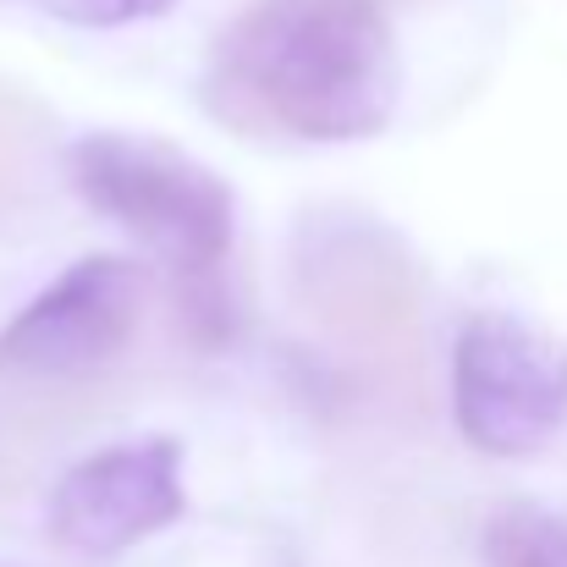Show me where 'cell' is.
<instances>
[{
    "instance_id": "obj_1",
    "label": "cell",
    "mask_w": 567,
    "mask_h": 567,
    "mask_svg": "<svg viewBox=\"0 0 567 567\" xmlns=\"http://www.w3.org/2000/svg\"><path fill=\"white\" fill-rule=\"evenodd\" d=\"M396 83L375 0H254L209 61L220 122L309 144L375 138L396 111Z\"/></svg>"
},
{
    "instance_id": "obj_2",
    "label": "cell",
    "mask_w": 567,
    "mask_h": 567,
    "mask_svg": "<svg viewBox=\"0 0 567 567\" xmlns=\"http://www.w3.org/2000/svg\"><path fill=\"white\" fill-rule=\"evenodd\" d=\"M72 183L100 215H111L166 259L177 281V309L188 315L193 337L204 348L226 342L231 337V298L220 287V265L231 254L226 183L183 150L127 133H94L72 144Z\"/></svg>"
},
{
    "instance_id": "obj_3",
    "label": "cell",
    "mask_w": 567,
    "mask_h": 567,
    "mask_svg": "<svg viewBox=\"0 0 567 567\" xmlns=\"http://www.w3.org/2000/svg\"><path fill=\"white\" fill-rule=\"evenodd\" d=\"M452 413L491 457L540 452L567 419V353L513 315H474L452 348Z\"/></svg>"
},
{
    "instance_id": "obj_4",
    "label": "cell",
    "mask_w": 567,
    "mask_h": 567,
    "mask_svg": "<svg viewBox=\"0 0 567 567\" xmlns=\"http://www.w3.org/2000/svg\"><path fill=\"white\" fill-rule=\"evenodd\" d=\"M298 303L309 320L385 375L419 359V281L408 254L370 226H326L298 248Z\"/></svg>"
},
{
    "instance_id": "obj_5",
    "label": "cell",
    "mask_w": 567,
    "mask_h": 567,
    "mask_svg": "<svg viewBox=\"0 0 567 567\" xmlns=\"http://www.w3.org/2000/svg\"><path fill=\"white\" fill-rule=\"evenodd\" d=\"M188 513L183 446L177 441H127L105 446L61 474L50 491V540L72 557H116Z\"/></svg>"
},
{
    "instance_id": "obj_6",
    "label": "cell",
    "mask_w": 567,
    "mask_h": 567,
    "mask_svg": "<svg viewBox=\"0 0 567 567\" xmlns=\"http://www.w3.org/2000/svg\"><path fill=\"white\" fill-rule=\"evenodd\" d=\"M138 303H144V276L133 259L116 254L78 259L0 331V370L33 380L83 375L127 348Z\"/></svg>"
},
{
    "instance_id": "obj_7",
    "label": "cell",
    "mask_w": 567,
    "mask_h": 567,
    "mask_svg": "<svg viewBox=\"0 0 567 567\" xmlns=\"http://www.w3.org/2000/svg\"><path fill=\"white\" fill-rule=\"evenodd\" d=\"M485 567H567V518L546 507H502L485 524Z\"/></svg>"
},
{
    "instance_id": "obj_8",
    "label": "cell",
    "mask_w": 567,
    "mask_h": 567,
    "mask_svg": "<svg viewBox=\"0 0 567 567\" xmlns=\"http://www.w3.org/2000/svg\"><path fill=\"white\" fill-rule=\"evenodd\" d=\"M17 6L50 11V17H61V22H78V28H127V22L166 17L177 0H17Z\"/></svg>"
}]
</instances>
